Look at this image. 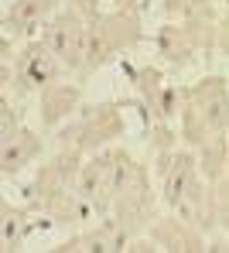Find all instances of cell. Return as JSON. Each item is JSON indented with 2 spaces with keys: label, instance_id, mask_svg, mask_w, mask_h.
<instances>
[{
  "label": "cell",
  "instance_id": "1",
  "mask_svg": "<svg viewBox=\"0 0 229 253\" xmlns=\"http://www.w3.org/2000/svg\"><path fill=\"white\" fill-rule=\"evenodd\" d=\"M82 44H86V35L79 28H72L69 21H58L51 28V55L55 58H69V55H82Z\"/></svg>",
  "mask_w": 229,
  "mask_h": 253
},
{
  "label": "cell",
  "instance_id": "2",
  "mask_svg": "<svg viewBox=\"0 0 229 253\" xmlns=\"http://www.w3.org/2000/svg\"><path fill=\"white\" fill-rule=\"evenodd\" d=\"M202 106H205V124L209 126H223L229 120V103L223 92H209Z\"/></svg>",
  "mask_w": 229,
  "mask_h": 253
},
{
  "label": "cell",
  "instance_id": "3",
  "mask_svg": "<svg viewBox=\"0 0 229 253\" xmlns=\"http://www.w3.org/2000/svg\"><path fill=\"white\" fill-rule=\"evenodd\" d=\"M45 7H48V0H21V3H14L10 21H14V24L35 21V17H41V10H45Z\"/></svg>",
  "mask_w": 229,
  "mask_h": 253
},
{
  "label": "cell",
  "instance_id": "4",
  "mask_svg": "<svg viewBox=\"0 0 229 253\" xmlns=\"http://www.w3.org/2000/svg\"><path fill=\"white\" fill-rule=\"evenodd\" d=\"M48 76H51V55L48 51H38L31 58V65H28V79L31 83H45Z\"/></svg>",
  "mask_w": 229,
  "mask_h": 253
},
{
  "label": "cell",
  "instance_id": "5",
  "mask_svg": "<svg viewBox=\"0 0 229 253\" xmlns=\"http://www.w3.org/2000/svg\"><path fill=\"white\" fill-rule=\"evenodd\" d=\"M24 154H28V147H24V144H17V147H14V144H7V147H3V165H7V168H17V165L24 161Z\"/></svg>",
  "mask_w": 229,
  "mask_h": 253
}]
</instances>
